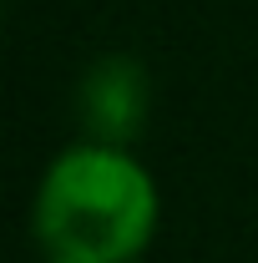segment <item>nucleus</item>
I'll return each mask as SVG.
<instances>
[{
	"label": "nucleus",
	"mask_w": 258,
	"mask_h": 263,
	"mask_svg": "<svg viewBox=\"0 0 258 263\" xmlns=\"http://www.w3.org/2000/svg\"><path fill=\"white\" fill-rule=\"evenodd\" d=\"M157 223V187L122 147L76 142L46 167L31 228L46 263H132Z\"/></svg>",
	"instance_id": "nucleus-1"
},
{
	"label": "nucleus",
	"mask_w": 258,
	"mask_h": 263,
	"mask_svg": "<svg viewBox=\"0 0 258 263\" xmlns=\"http://www.w3.org/2000/svg\"><path fill=\"white\" fill-rule=\"evenodd\" d=\"M147 111V76L132 56H106L81 76V117L101 147H122Z\"/></svg>",
	"instance_id": "nucleus-2"
}]
</instances>
